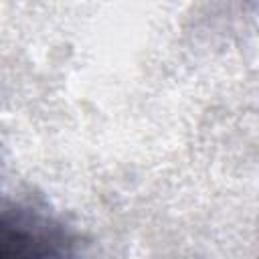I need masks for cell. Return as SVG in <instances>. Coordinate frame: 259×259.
Here are the masks:
<instances>
[{
    "mask_svg": "<svg viewBox=\"0 0 259 259\" xmlns=\"http://www.w3.org/2000/svg\"><path fill=\"white\" fill-rule=\"evenodd\" d=\"M0 259H79V253L59 221L30 206H12L0 212Z\"/></svg>",
    "mask_w": 259,
    "mask_h": 259,
    "instance_id": "cell-1",
    "label": "cell"
}]
</instances>
